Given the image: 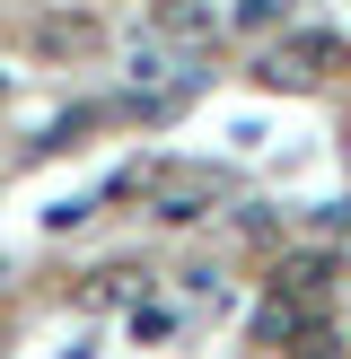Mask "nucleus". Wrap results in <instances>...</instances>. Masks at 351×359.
<instances>
[{
	"label": "nucleus",
	"instance_id": "nucleus-1",
	"mask_svg": "<svg viewBox=\"0 0 351 359\" xmlns=\"http://www.w3.org/2000/svg\"><path fill=\"white\" fill-rule=\"evenodd\" d=\"M150 219H167V228H185V219H211V202L228 193V175L220 167H150Z\"/></svg>",
	"mask_w": 351,
	"mask_h": 359
},
{
	"label": "nucleus",
	"instance_id": "nucleus-2",
	"mask_svg": "<svg viewBox=\"0 0 351 359\" xmlns=\"http://www.w3.org/2000/svg\"><path fill=\"white\" fill-rule=\"evenodd\" d=\"M343 62H351L343 35H290V44H272V53L255 62V79H263V88H316V79H333Z\"/></svg>",
	"mask_w": 351,
	"mask_h": 359
},
{
	"label": "nucleus",
	"instance_id": "nucleus-3",
	"mask_svg": "<svg viewBox=\"0 0 351 359\" xmlns=\"http://www.w3.org/2000/svg\"><path fill=\"white\" fill-rule=\"evenodd\" d=\"M246 333H255L263 351L333 342V333H325V307H316V298H290V290H263V298H255V316H246Z\"/></svg>",
	"mask_w": 351,
	"mask_h": 359
},
{
	"label": "nucleus",
	"instance_id": "nucleus-4",
	"mask_svg": "<svg viewBox=\"0 0 351 359\" xmlns=\"http://www.w3.org/2000/svg\"><path fill=\"white\" fill-rule=\"evenodd\" d=\"M333 280H343V255H333V245H290V255L272 263V290H290V298H316V307L333 298Z\"/></svg>",
	"mask_w": 351,
	"mask_h": 359
},
{
	"label": "nucleus",
	"instance_id": "nucleus-5",
	"mask_svg": "<svg viewBox=\"0 0 351 359\" xmlns=\"http://www.w3.org/2000/svg\"><path fill=\"white\" fill-rule=\"evenodd\" d=\"M158 27H167V44H185V53L220 44V9H202V0H158Z\"/></svg>",
	"mask_w": 351,
	"mask_h": 359
},
{
	"label": "nucleus",
	"instance_id": "nucleus-6",
	"mask_svg": "<svg viewBox=\"0 0 351 359\" xmlns=\"http://www.w3.org/2000/svg\"><path fill=\"white\" fill-rule=\"evenodd\" d=\"M35 44H44V53H88V44H97V18L53 9V18H35Z\"/></svg>",
	"mask_w": 351,
	"mask_h": 359
},
{
	"label": "nucleus",
	"instance_id": "nucleus-7",
	"mask_svg": "<svg viewBox=\"0 0 351 359\" xmlns=\"http://www.w3.org/2000/svg\"><path fill=\"white\" fill-rule=\"evenodd\" d=\"M140 280H150V272H88V307H132V298H140Z\"/></svg>",
	"mask_w": 351,
	"mask_h": 359
},
{
	"label": "nucleus",
	"instance_id": "nucleus-8",
	"mask_svg": "<svg viewBox=\"0 0 351 359\" xmlns=\"http://www.w3.org/2000/svg\"><path fill=\"white\" fill-rule=\"evenodd\" d=\"M132 333H140V342H167V333H176V316H167V307H140V298H132Z\"/></svg>",
	"mask_w": 351,
	"mask_h": 359
},
{
	"label": "nucleus",
	"instance_id": "nucleus-9",
	"mask_svg": "<svg viewBox=\"0 0 351 359\" xmlns=\"http://www.w3.org/2000/svg\"><path fill=\"white\" fill-rule=\"evenodd\" d=\"M272 18H290V0H237V27H272Z\"/></svg>",
	"mask_w": 351,
	"mask_h": 359
},
{
	"label": "nucleus",
	"instance_id": "nucleus-10",
	"mask_svg": "<svg viewBox=\"0 0 351 359\" xmlns=\"http://www.w3.org/2000/svg\"><path fill=\"white\" fill-rule=\"evenodd\" d=\"M333 237H343V245H333V255H343V272H351V202L333 210Z\"/></svg>",
	"mask_w": 351,
	"mask_h": 359
}]
</instances>
